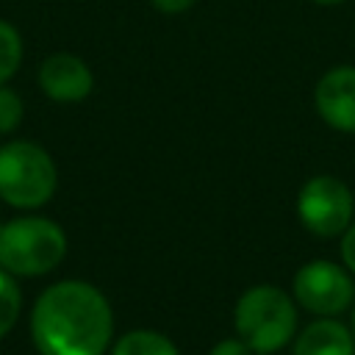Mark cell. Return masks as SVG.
Listing matches in <instances>:
<instances>
[{
	"label": "cell",
	"mask_w": 355,
	"mask_h": 355,
	"mask_svg": "<svg viewBox=\"0 0 355 355\" xmlns=\"http://www.w3.org/2000/svg\"><path fill=\"white\" fill-rule=\"evenodd\" d=\"M67 255V233L47 216H17L0 225V266L14 277L50 275Z\"/></svg>",
	"instance_id": "obj_3"
},
{
	"label": "cell",
	"mask_w": 355,
	"mask_h": 355,
	"mask_svg": "<svg viewBox=\"0 0 355 355\" xmlns=\"http://www.w3.org/2000/svg\"><path fill=\"white\" fill-rule=\"evenodd\" d=\"M0 225H3V219H0Z\"/></svg>",
	"instance_id": "obj_19"
},
{
	"label": "cell",
	"mask_w": 355,
	"mask_h": 355,
	"mask_svg": "<svg viewBox=\"0 0 355 355\" xmlns=\"http://www.w3.org/2000/svg\"><path fill=\"white\" fill-rule=\"evenodd\" d=\"M22 55H25V44L19 31L8 19H0V83H8L17 75Z\"/></svg>",
	"instance_id": "obj_11"
},
{
	"label": "cell",
	"mask_w": 355,
	"mask_h": 355,
	"mask_svg": "<svg viewBox=\"0 0 355 355\" xmlns=\"http://www.w3.org/2000/svg\"><path fill=\"white\" fill-rule=\"evenodd\" d=\"M39 89L53 103H80L94 89V72L92 67L75 55V53H50L36 72Z\"/></svg>",
	"instance_id": "obj_8"
},
{
	"label": "cell",
	"mask_w": 355,
	"mask_h": 355,
	"mask_svg": "<svg viewBox=\"0 0 355 355\" xmlns=\"http://www.w3.org/2000/svg\"><path fill=\"white\" fill-rule=\"evenodd\" d=\"M208 355H255L241 338H222V341H216L214 347H211V352Z\"/></svg>",
	"instance_id": "obj_15"
},
{
	"label": "cell",
	"mask_w": 355,
	"mask_h": 355,
	"mask_svg": "<svg viewBox=\"0 0 355 355\" xmlns=\"http://www.w3.org/2000/svg\"><path fill=\"white\" fill-rule=\"evenodd\" d=\"M111 355H180V352L169 336L150 327H139L119 336L111 347Z\"/></svg>",
	"instance_id": "obj_10"
},
{
	"label": "cell",
	"mask_w": 355,
	"mask_h": 355,
	"mask_svg": "<svg viewBox=\"0 0 355 355\" xmlns=\"http://www.w3.org/2000/svg\"><path fill=\"white\" fill-rule=\"evenodd\" d=\"M233 327L255 355H275L294 338L297 305L280 286H252L236 302Z\"/></svg>",
	"instance_id": "obj_2"
},
{
	"label": "cell",
	"mask_w": 355,
	"mask_h": 355,
	"mask_svg": "<svg viewBox=\"0 0 355 355\" xmlns=\"http://www.w3.org/2000/svg\"><path fill=\"white\" fill-rule=\"evenodd\" d=\"M313 108L322 122L338 133H355V67L336 64L313 86Z\"/></svg>",
	"instance_id": "obj_7"
},
{
	"label": "cell",
	"mask_w": 355,
	"mask_h": 355,
	"mask_svg": "<svg viewBox=\"0 0 355 355\" xmlns=\"http://www.w3.org/2000/svg\"><path fill=\"white\" fill-rule=\"evenodd\" d=\"M58 166L53 155L28 139L0 144V200L11 208L33 211L53 200Z\"/></svg>",
	"instance_id": "obj_4"
},
{
	"label": "cell",
	"mask_w": 355,
	"mask_h": 355,
	"mask_svg": "<svg viewBox=\"0 0 355 355\" xmlns=\"http://www.w3.org/2000/svg\"><path fill=\"white\" fill-rule=\"evenodd\" d=\"M22 116H25L22 97L8 83H0V136L14 133L22 125Z\"/></svg>",
	"instance_id": "obj_13"
},
{
	"label": "cell",
	"mask_w": 355,
	"mask_h": 355,
	"mask_svg": "<svg viewBox=\"0 0 355 355\" xmlns=\"http://www.w3.org/2000/svg\"><path fill=\"white\" fill-rule=\"evenodd\" d=\"M341 261L355 275V222L341 233Z\"/></svg>",
	"instance_id": "obj_16"
},
{
	"label": "cell",
	"mask_w": 355,
	"mask_h": 355,
	"mask_svg": "<svg viewBox=\"0 0 355 355\" xmlns=\"http://www.w3.org/2000/svg\"><path fill=\"white\" fill-rule=\"evenodd\" d=\"M291 355H355V333L336 316H319L297 336Z\"/></svg>",
	"instance_id": "obj_9"
},
{
	"label": "cell",
	"mask_w": 355,
	"mask_h": 355,
	"mask_svg": "<svg viewBox=\"0 0 355 355\" xmlns=\"http://www.w3.org/2000/svg\"><path fill=\"white\" fill-rule=\"evenodd\" d=\"M297 216L302 227L319 239L341 236L355 216V197L336 175H313L297 194Z\"/></svg>",
	"instance_id": "obj_5"
},
{
	"label": "cell",
	"mask_w": 355,
	"mask_h": 355,
	"mask_svg": "<svg viewBox=\"0 0 355 355\" xmlns=\"http://www.w3.org/2000/svg\"><path fill=\"white\" fill-rule=\"evenodd\" d=\"M294 300L316 316H341L355 302V283L347 266L316 258L294 272Z\"/></svg>",
	"instance_id": "obj_6"
},
{
	"label": "cell",
	"mask_w": 355,
	"mask_h": 355,
	"mask_svg": "<svg viewBox=\"0 0 355 355\" xmlns=\"http://www.w3.org/2000/svg\"><path fill=\"white\" fill-rule=\"evenodd\" d=\"M311 3H316V6H341L347 0H311Z\"/></svg>",
	"instance_id": "obj_17"
},
{
	"label": "cell",
	"mask_w": 355,
	"mask_h": 355,
	"mask_svg": "<svg viewBox=\"0 0 355 355\" xmlns=\"http://www.w3.org/2000/svg\"><path fill=\"white\" fill-rule=\"evenodd\" d=\"M150 6L164 17H180L189 14L197 6V0H150Z\"/></svg>",
	"instance_id": "obj_14"
},
{
	"label": "cell",
	"mask_w": 355,
	"mask_h": 355,
	"mask_svg": "<svg viewBox=\"0 0 355 355\" xmlns=\"http://www.w3.org/2000/svg\"><path fill=\"white\" fill-rule=\"evenodd\" d=\"M352 333H355V302H352Z\"/></svg>",
	"instance_id": "obj_18"
},
{
	"label": "cell",
	"mask_w": 355,
	"mask_h": 355,
	"mask_svg": "<svg viewBox=\"0 0 355 355\" xmlns=\"http://www.w3.org/2000/svg\"><path fill=\"white\" fill-rule=\"evenodd\" d=\"M111 336V302L86 280H58L33 302L31 341L39 355H105Z\"/></svg>",
	"instance_id": "obj_1"
},
{
	"label": "cell",
	"mask_w": 355,
	"mask_h": 355,
	"mask_svg": "<svg viewBox=\"0 0 355 355\" xmlns=\"http://www.w3.org/2000/svg\"><path fill=\"white\" fill-rule=\"evenodd\" d=\"M22 311V291L17 286V277L0 266V338L11 333Z\"/></svg>",
	"instance_id": "obj_12"
}]
</instances>
